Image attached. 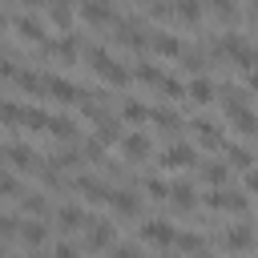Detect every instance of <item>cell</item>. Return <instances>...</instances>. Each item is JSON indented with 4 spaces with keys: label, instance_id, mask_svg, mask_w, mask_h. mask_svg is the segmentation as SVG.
I'll list each match as a JSON object with an SVG mask.
<instances>
[{
    "label": "cell",
    "instance_id": "484cf974",
    "mask_svg": "<svg viewBox=\"0 0 258 258\" xmlns=\"http://www.w3.org/2000/svg\"><path fill=\"white\" fill-rule=\"evenodd\" d=\"M173 242H177L181 250H202V246H206V238H202V234H181V230L173 234Z\"/></svg>",
    "mask_w": 258,
    "mask_h": 258
},
{
    "label": "cell",
    "instance_id": "9c48e42d",
    "mask_svg": "<svg viewBox=\"0 0 258 258\" xmlns=\"http://www.w3.org/2000/svg\"><path fill=\"white\" fill-rule=\"evenodd\" d=\"M73 185H77V189H81L89 202H109V185H105L101 177H89V173H81Z\"/></svg>",
    "mask_w": 258,
    "mask_h": 258
},
{
    "label": "cell",
    "instance_id": "8d00e7d4",
    "mask_svg": "<svg viewBox=\"0 0 258 258\" xmlns=\"http://www.w3.org/2000/svg\"><path fill=\"white\" fill-rule=\"evenodd\" d=\"M4 24H8V16H4V12H0V28H4Z\"/></svg>",
    "mask_w": 258,
    "mask_h": 258
},
{
    "label": "cell",
    "instance_id": "f546056e",
    "mask_svg": "<svg viewBox=\"0 0 258 258\" xmlns=\"http://www.w3.org/2000/svg\"><path fill=\"white\" fill-rule=\"evenodd\" d=\"M145 194H149V198H157V202H161V198H165V194H169V181H157V177H149V181H145Z\"/></svg>",
    "mask_w": 258,
    "mask_h": 258
},
{
    "label": "cell",
    "instance_id": "d6986e66",
    "mask_svg": "<svg viewBox=\"0 0 258 258\" xmlns=\"http://www.w3.org/2000/svg\"><path fill=\"white\" fill-rule=\"evenodd\" d=\"M165 198H173V206H177V210H189V206L198 202V194H194V185H189V181L169 185V194H165Z\"/></svg>",
    "mask_w": 258,
    "mask_h": 258
},
{
    "label": "cell",
    "instance_id": "e0dca14e",
    "mask_svg": "<svg viewBox=\"0 0 258 258\" xmlns=\"http://www.w3.org/2000/svg\"><path fill=\"white\" fill-rule=\"evenodd\" d=\"M44 133H52V137H60V141H73V137H77V121H73V117H48Z\"/></svg>",
    "mask_w": 258,
    "mask_h": 258
},
{
    "label": "cell",
    "instance_id": "e575fe53",
    "mask_svg": "<svg viewBox=\"0 0 258 258\" xmlns=\"http://www.w3.org/2000/svg\"><path fill=\"white\" fill-rule=\"evenodd\" d=\"M113 258H137L133 246H113Z\"/></svg>",
    "mask_w": 258,
    "mask_h": 258
},
{
    "label": "cell",
    "instance_id": "5b68a950",
    "mask_svg": "<svg viewBox=\"0 0 258 258\" xmlns=\"http://www.w3.org/2000/svg\"><path fill=\"white\" fill-rule=\"evenodd\" d=\"M85 246L89 250H109L113 246V226L109 222H85Z\"/></svg>",
    "mask_w": 258,
    "mask_h": 258
},
{
    "label": "cell",
    "instance_id": "2e32d148",
    "mask_svg": "<svg viewBox=\"0 0 258 258\" xmlns=\"http://www.w3.org/2000/svg\"><path fill=\"white\" fill-rule=\"evenodd\" d=\"M12 81H16L24 93H32V97H40V93H44V77H36L32 69H16V73H12Z\"/></svg>",
    "mask_w": 258,
    "mask_h": 258
},
{
    "label": "cell",
    "instance_id": "74e56055",
    "mask_svg": "<svg viewBox=\"0 0 258 258\" xmlns=\"http://www.w3.org/2000/svg\"><path fill=\"white\" fill-rule=\"evenodd\" d=\"M24 4H44V0H24Z\"/></svg>",
    "mask_w": 258,
    "mask_h": 258
},
{
    "label": "cell",
    "instance_id": "4dcf8cb0",
    "mask_svg": "<svg viewBox=\"0 0 258 258\" xmlns=\"http://www.w3.org/2000/svg\"><path fill=\"white\" fill-rule=\"evenodd\" d=\"M24 210H28V214H44V210H48V202H44L40 194H28V198H24Z\"/></svg>",
    "mask_w": 258,
    "mask_h": 258
},
{
    "label": "cell",
    "instance_id": "277c9868",
    "mask_svg": "<svg viewBox=\"0 0 258 258\" xmlns=\"http://www.w3.org/2000/svg\"><path fill=\"white\" fill-rule=\"evenodd\" d=\"M194 161H198V149L185 145V141H177V145H169V149L161 153V165H165V169H185V165H194Z\"/></svg>",
    "mask_w": 258,
    "mask_h": 258
},
{
    "label": "cell",
    "instance_id": "ffe728a7",
    "mask_svg": "<svg viewBox=\"0 0 258 258\" xmlns=\"http://www.w3.org/2000/svg\"><path fill=\"white\" fill-rule=\"evenodd\" d=\"M16 32H20L24 40H40V44L48 40V36H44V24H40V20H32V16H20V20H16Z\"/></svg>",
    "mask_w": 258,
    "mask_h": 258
},
{
    "label": "cell",
    "instance_id": "52a82bcc",
    "mask_svg": "<svg viewBox=\"0 0 258 258\" xmlns=\"http://www.w3.org/2000/svg\"><path fill=\"white\" fill-rule=\"evenodd\" d=\"M109 206H113L121 218H137V210H141V198H137L133 189H109Z\"/></svg>",
    "mask_w": 258,
    "mask_h": 258
},
{
    "label": "cell",
    "instance_id": "3957f363",
    "mask_svg": "<svg viewBox=\"0 0 258 258\" xmlns=\"http://www.w3.org/2000/svg\"><path fill=\"white\" fill-rule=\"evenodd\" d=\"M206 206H210V210H246L250 198H246V194H234V189H226V185H218V189L206 194Z\"/></svg>",
    "mask_w": 258,
    "mask_h": 258
},
{
    "label": "cell",
    "instance_id": "d590c367",
    "mask_svg": "<svg viewBox=\"0 0 258 258\" xmlns=\"http://www.w3.org/2000/svg\"><path fill=\"white\" fill-rule=\"evenodd\" d=\"M12 73H16V69H12V60H4V56H0V77H12Z\"/></svg>",
    "mask_w": 258,
    "mask_h": 258
},
{
    "label": "cell",
    "instance_id": "9a60e30c",
    "mask_svg": "<svg viewBox=\"0 0 258 258\" xmlns=\"http://www.w3.org/2000/svg\"><path fill=\"white\" fill-rule=\"evenodd\" d=\"M254 234H250V222H238L234 230H226V250H250Z\"/></svg>",
    "mask_w": 258,
    "mask_h": 258
},
{
    "label": "cell",
    "instance_id": "cb8c5ba5",
    "mask_svg": "<svg viewBox=\"0 0 258 258\" xmlns=\"http://www.w3.org/2000/svg\"><path fill=\"white\" fill-rule=\"evenodd\" d=\"M173 12L181 20H198L202 16V0H173Z\"/></svg>",
    "mask_w": 258,
    "mask_h": 258
},
{
    "label": "cell",
    "instance_id": "30bf717a",
    "mask_svg": "<svg viewBox=\"0 0 258 258\" xmlns=\"http://www.w3.org/2000/svg\"><path fill=\"white\" fill-rule=\"evenodd\" d=\"M81 16L93 24H105V20H113V4L109 0H81Z\"/></svg>",
    "mask_w": 258,
    "mask_h": 258
},
{
    "label": "cell",
    "instance_id": "5bb4252c",
    "mask_svg": "<svg viewBox=\"0 0 258 258\" xmlns=\"http://www.w3.org/2000/svg\"><path fill=\"white\" fill-rule=\"evenodd\" d=\"M4 157H8L16 169H36V165H40V161H36V153H32L28 145H8V149H4Z\"/></svg>",
    "mask_w": 258,
    "mask_h": 258
},
{
    "label": "cell",
    "instance_id": "d6a6232c",
    "mask_svg": "<svg viewBox=\"0 0 258 258\" xmlns=\"http://www.w3.org/2000/svg\"><path fill=\"white\" fill-rule=\"evenodd\" d=\"M16 226H20L16 218H8V214H0V238H12V234H16Z\"/></svg>",
    "mask_w": 258,
    "mask_h": 258
},
{
    "label": "cell",
    "instance_id": "f1b7e54d",
    "mask_svg": "<svg viewBox=\"0 0 258 258\" xmlns=\"http://www.w3.org/2000/svg\"><path fill=\"white\" fill-rule=\"evenodd\" d=\"M20 194V181L12 173H0V198H16Z\"/></svg>",
    "mask_w": 258,
    "mask_h": 258
},
{
    "label": "cell",
    "instance_id": "4fadbf2b",
    "mask_svg": "<svg viewBox=\"0 0 258 258\" xmlns=\"http://www.w3.org/2000/svg\"><path fill=\"white\" fill-rule=\"evenodd\" d=\"M185 97H189L194 105H210V101H214V85H210L206 77H194V81L185 85Z\"/></svg>",
    "mask_w": 258,
    "mask_h": 258
},
{
    "label": "cell",
    "instance_id": "8fae6325",
    "mask_svg": "<svg viewBox=\"0 0 258 258\" xmlns=\"http://www.w3.org/2000/svg\"><path fill=\"white\" fill-rule=\"evenodd\" d=\"M121 153L133 157V161H145V157H149V137H145V133H129V137L121 141Z\"/></svg>",
    "mask_w": 258,
    "mask_h": 258
},
{
    "label": "cell",
    "instance_id": "ba28073f",
    "mask_svg": "<svg viewBox=\"0 0 258 258\" xmlns=\"http://www.w3.org/2000/svg\"><path fill=\"white\" fill-rule=\"evenodd\" d=\"M194 133H198V141H202L206 149H222V145H226V137L218 133V125H214V121H206V117H198V121H194Z\"/></svg>",
    "mask_w": 258,
    "mask_h": 258
},
{
    "label": "cell",
    "instance_id": "ac0fdd59",
    "mask_svg": "<svg viewBox=\"0 0 258 258\" xmlns=\"http://www.w3.org/2000/svg\"><path fill=\"white\" fill-rule=\"evenodd\" d=\"M56 222H60V230H81L89 218H85L81 206H60V210H56Z\"/></svg>",
    "mask_w": 258,
    "mask_h": 258
},
{
    "label": "cell",
    "instance_id": "f35d334b",
    "mask_svg": "<svg viewBox=\"0 0 258 258\" xmlns=\"http://www.w3.org/2000/svg\"><path fill=\"white\" fill-rule=\"evenodd\" d=\"M202 258H206V254H202Z\"/></svg>",
    "mask_w": 258,
    "mask_h": 258
},
{
    "label": "cell",
    "instance_id": "603a6c76",
    "mask_svg": "<svg viewBox=\"0 0 258 258\" xmlns=\"http://www.w3.org/2000/svg\"><path fill=\"white\" fill-rule=\"evenodd\" d=\"M202 177H206L210 185H222V181L230 177V165H226V161H210V165L202 169Z\"/></svg>",
    "mask_w": 258,
    "mask_h": 258
},
{
    "label": "cell",
    "instance_id": "6da1fadb",
    "mask_svg": "<svg viewBox=\"0 0 258 258\" xmlns=\"http://www.w3.org/2000/svg\"><path fill=\"white\" fill-rule=\"evenodd\" d=\"M89 64H93V73H101L109 85H125V81H129V69H121L105 48H93V52H89Z\"/></svg>",
    "mask_w": 258,
    "mask_h": 258
},
{
    "label": "cell",
    "instance_id": "44dd1931",
    "mask_svg": "<svg viewBox=\"0 0 258 258\" xmlns=\"http://www.w3.org/2000/svg\"><path fill=\"white\" fill-rule=\"evenodd\" d=\"M16 234H20V242H28V246H40V242L48 238V230H44L40 222H20Z\"/></svg>",
    "mask_w": 258,
    "mask_h": 258
},
{
    "label": "cell",
    "instance_id": "7c38bea8",
    "mask_svg": "<svg viewBox=\"0 0 258 258\" xmlns=\"http://www.w3.org/2000/svg\"><path fill=\"white\" fill-rule=\"evenodd\" d=\"M145 44H149L153 52H161V56H181V40L169 36V32H157V36H149Z\"/></svg>",
    "mask_w": 258,
    "mask_h": 258
},
{
    "label": "cell",
    "instance_id": "8992f818",
    "mask_svg": "<svg viewBox=\"0 0 258 258\" xmlns=\"http://www.w3.org/2000/svg\"><path fill=\"white\" fill-rule=\"evenodd\" d=\"M44 93H52V97H60V101H81V97H85V89H77L73 81L56 77V73H48V77H44Z\"/></svg>",
    "mask_w": 258,
    "mask_h": 258
},
{
    "label": "cell",
    "instance_id": "d4e9b609",
    "mask_svg": "<svg viewBox=\"0 0 258 258\" xmlns=\"http://www.w3.org/2000/svg\"><path fill=\"white\" fill-rule=\"evenodd\" d=\"M161 77H165L161 69H153V64H137V81H145V85H153V89H157V85H161Z\"/></svg>",
    "mask_w": 258,
    "mask_h": 258
},
{
    "label": "cell",
    "instance_id": "83f0119b",
    "mask_svg": "<svg viewBox=\"0 0 258 258\" xmlns=\"http://www.w3.org/2000/svg\"><path fill=\"white\" fill-rule=\"evenodd\" d=\"M149 117H153L157 125H165V129H177V113H173V109H153Z\"/></svg>",
    "mask_w": 258,
    "mask_h": 258
},
{
    "label": "cell",
    "instance_id": "836d02e7",
    "mask_svg": "<svg viewBox=\"0 0 258 258\" xmlns=\"http://www.w3.org/2000/svg\"><path fill=\"white\" fill-rule=\"evenodd\" d=\"M52 258H77V246H69V242H60V246L52 250Z\"/></svg>",
    "mask_w": 258,
    "mask_h": 258
},
{
    "label": "cell",
    "instance_id": "1f68e13d",
    "mask_svg": "<svg viewBox=\"0 0 258 258\" xmlns=\"http://www.w3.org/2000/svg\"><path fill=\"white\" fill-rule=\"evenodd\" d=\"M145 117H149V109H145V105H137V101H133V105H125V121H145Z\"/></svg>",
    "mask_w": 258,
    "mask_h": 258
},
{
    "label": "cell",
    "instance_id": "7a4b0ae2",
    "mask_svg": "<svg viewBox=\"0 0 258 258\" xmlns=\"http://www.w3.org/2000/svg\"><path fill=\"white\" fill-rule=\"evenodd\" d=\"M137 234H141V242H149V246H169L177 230H173L165 218H149V222H141V230H137Z\"/></svg>",
    "mask_w": 258,
    "mask_h": 258
},
{
    "label": "cell",
    "instance_id": "7402d4cb",
    "mask_svg": "<svg viewBox=\"0 0 258 258\" xmlns=\"http://www.w3.org/2000/svg\"><path fill=\"white\" fill-rule=\"evenodd\" d=\"M226 157H230V165H234V169H242V173H246V169H250V161H254V157H250V149L230 145V141H226Z\"/></svg>",
    "mask_w": 258,
    "mask_h": 258
},
{
    "label": "cell",
    "instance_id": "4316f807",
    "mask_svg": "<svg viewBox=\"0 0 258 258\" xmlns=\"http://www.w3.org/2000/svg\"><path fill=\"white\" fill-rule=\"evenodd\" d=\"M20 113H24V109H20V105H12V101H4V105H0V121H8V125H20Z\"/></svg>",
    "mask_w": 258,
    "mask_h": 258
}]
</instances>
